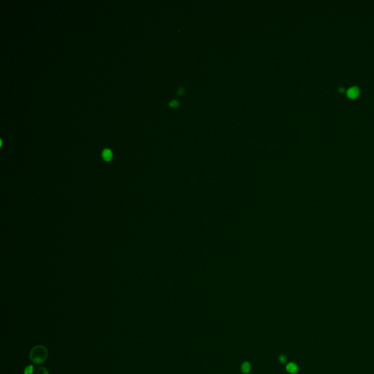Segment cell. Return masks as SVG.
Returning a JSON list of instances; mask_svg holds the SVG:
<instances>
[{"label": "cell", "instance_id": "cell-6", "mask_svg": "<svg viewBox=\"0 0 374 374\" xmlns=\"http://www.w3.org/2000/svg\"><path fill=\"white\" fill-rule=\"evenodd\" d=\"M34 370V367L32 365H29L24 369V373L25 374H32Z\"/></svg>", "mask_w": 374, "mask_h": 374}, {"label": "cell", "instance_id": "cell-8", "mask_svg": "<svg viewBox=\"0 0 374 374\" xmlns=\"http://www.w3.org/2000/svg\"><path fill=\"white\" fill-rule=\"evenodd\" d=\"M178 104L179 103H178V101H176V100H173V101L170 102V103H169V105L172 108H175L178 105Z\"/></svg>", "mask_w": 374, "mask_h": 374}, {"label": "cell", "instance_id": "cell-3", "mask_svg": "<svg viewBox=\"0 0 374 374\" xmlns=\"http://www.w3.org/2000/svg\"><path fill=\"white\" fill-rule=\"evenodd\" d=\"M102 157L106 162H110L113 158V152L109 148H105L102 152Z\"/></svg>", "mask_w": 374, "mask_h": 374}, {"label": "cell", "instance_id": "cell-4", "mask_svg": "<svg viewBox=\"0 0 374 374\" xmlns=\"http://www.w3.org/2000/svg\"><path fill=\"white\" fill-rule=\"evenodd\" d=\"M287 370L290 373H296L298 370V368L294 363H290V364L287 365Z\"/></svg>", "mask_w": 374, "mask_h": 374}, {"label": "cell", "instance_id": "cell-2", "mask_svg": "<svg viewBox=\"0 0 374 374\" xmlns=\"http://www.w3.org/2000/svg\"><path fill=\"white\" fill-rule=\"evenodd\" d=\"M360 94V89L358 86H354L350 87L347 89V95L349 98L350 99H355L359 96Z\"/></svg>", "mask_w": 374, "mask_h": 374}, {"label": "cell", "instance_id": "cell-5", "mask_svg": "<svg viewBox=\"0 0 374 374\" xmlns=\"http://www.w3.org/2000/svg\"><path fill=\"white\" fill-rule=\"evenodd\" d=\"M241 369H242V371L244 373H248V372L250 371V370H251V365H250L248 362H244L243 364L242 365Z\"/></svg>", "mask_w": 374, "mask_h": 374}, {"label": "cell", "instance_id": "cell-7", "mask_svg": "<svg viewBox=\"0 0 374 374\" xmlns=\"http://www.w3.org/2000/svg\"><path fill=\"white\" fill-rule=\"evenodd\" d=\"M37 374H49L48 371L45 368H39L37 370Z\"/></svg>", "mask_w": 374, "mask_h": 374}, {"label": "cell", "instance_id": "cell-9", "mask_svg": "<svg viewBox=\"0 0 374 374\" xmlns=\"http://www.w3.org/2000/svg\"><path fill=\"white\" fill-rule=\"evenodd\" d=\"M279 361H280L281 362H285L287 361V357H286L285 355H281V356L279 357Z\"/></svg>", "mask_w": 374, "mask_h": 374}, {"label": "cell", "instance_id": "cell-1", "mask_svg": "<svg viewBox=\"0 0 374 374\" xmlns=\"http://www.w3.org/2000/svg\"><path fill=\"white\" fill-rule=\"evenodd\" d=\"M48 357V350L43 346L35 347L30 352L31 360L35 364L43 363Z\"/></svg>", "mask_w": 374, "mask_h": 374}]
</instances>
